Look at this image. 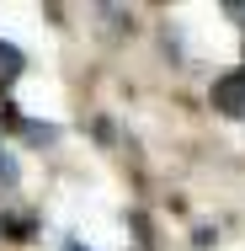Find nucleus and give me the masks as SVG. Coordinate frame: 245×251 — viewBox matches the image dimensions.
Masks as SVG:
<instances>
[{
	"instance_id": "obj_1",
	"label": "nucleus",
	"mask_w": 245,
	"mask_h": 251,
	"mask_svg": "<svg viewBox=\"0 0 245 251\" xmlns=\"http://www.w3.org/2000/svg\"><path fill=\"white\" fill-rule=\"evenodd\" d=\"M213 107L224 118H245V70H229L213 80Z\"/></svg>"
},
{
	"instance_id": "obj_3",
	"label": "nucleus",
	"mask_w": 245,
	"mask_h": 251,
	"mask_svg": "<svg viewBox=\"0 0 245 251\" xmlns=\"http://www.w3.org/2000/svg\"><path fill=\"white\" fill-rule=\"evenodd\" d=\"M16 176V166H11V155H0V182H11Z\"/></svg>"
},
{
	"instance_id": "obj_2",
	"label": "nucleus",
	"mask_w": 245,
	"mask_h": 251,
	"mask_svg": "<svg viewBox=\"0 0 245 251\" xmlns=\"http://www.w3.org/2000/svg\"><path fill=\"white\" fill-rule=\"evenodd\" d=\"M22 70H27V59H22V49L0 38V91H5L11 80H22Z\"/></svg>"
}]
</instances>
